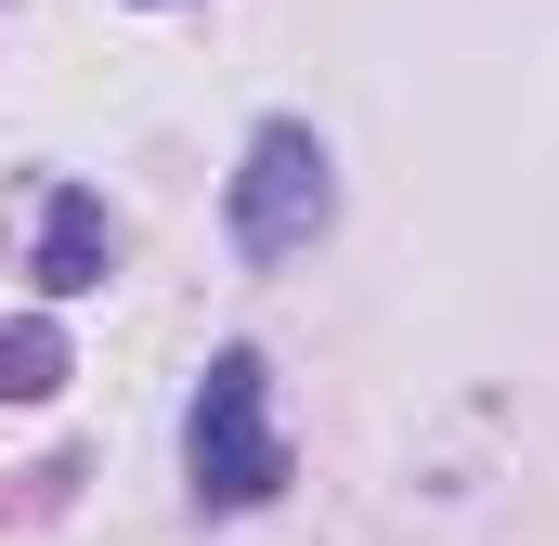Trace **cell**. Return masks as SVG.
Segmentation results:
<instances>
[{"mask_svg":"<svg viewBox=\"0 0 559 546\" xmlns=\"http://www.w3.org/2000/svg\"><path fill=\"white\" fill-rule=\"evenodd\" d=\"M182 468H195L209 508L286 495V429H274V365H261V352H209L195 416H182Z\"/></svg>","mask_w":559,"mask_h":546,"instance_id":"obj_1","label":"cell"},{"mask_svg":"<svg viewBox=\"0 0 559 546\" xmlns=\"http://www.w3.org/2000/svg\"><path fill=\"white\" fill-rule=\"evenodd\" d=\"M26 273H39L52 299H92V286L118 273V222H105L92 182H52V195H39V248H26Z\"/></svg>","mask_w":559,"mask_h":546,"instance_id":"obj_3","label":"cell"},{"mask_svg":"<svg viewBox=\"0 0 559 546\" xmlns=\"http://www.w3.org/2000/svg\"><path fill=\"white\" fill-rule=\"evenodd\" d=\"M52 391H66V325L13 312L0 325V404H52Z\"/></svg>","mask_w":559,"mask_h":546,"instance_id":"obj_4","label":"cell"},{"mask_svg":"<svg viewBox=\"0 0 559 546\" xmlns=\"http://www.w3.org/2000/svg\"><path fill=\"white\" fill-rule=\"evenodd\" d=\"M222 222H235V248H248V261H299V248L338 222V182H325L312 118H261V131H248V169H235Z\"/></svg>","mask_w":559,"mask_h":546,"instance_id":"obj_2","label":"cell"}]
</instances>
